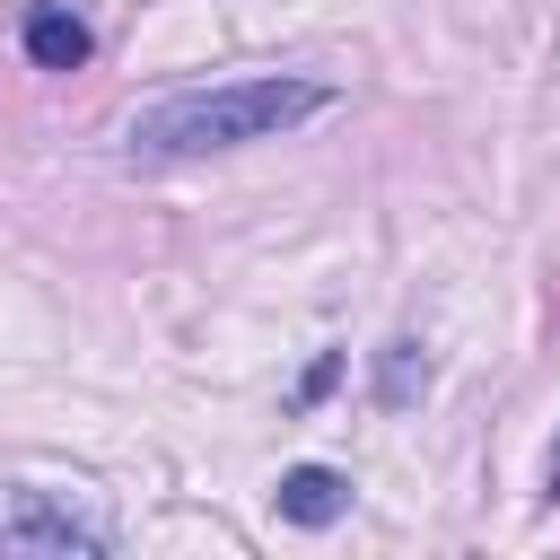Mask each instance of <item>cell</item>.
I'll use <instances>...</instances> for the list:
<instances>
[{
	"label": "cell",
	"mask_w": 560,
	"mask_h": 560,
	"mask_svg": "<svg viewBox=\"0 0 560 560\" xmlns=\"http://www.w3.org/2000/svg\"><path fill=\"white\" fill-rule=\"evenodd\" d=\"M114 534L79 516L61 490H0V560H96Z\"/></svg>",
	"instance_id": "obj_2"
},
{
	"label": "cell",
	"mask_w": 560,
	"mask_h": 560,
	"mask_svg": "<svg viewBox=\"0 0 560 560\" xmlns=\"http://www.w3.org/2000/svg\"><path fill=\"white\" fill-rule=\"evenodd\" d=\"M88 52H96V35H88L79 9H61V0H35L26 9V61L35 70H88Z\"/></svg>",
	"instance_id": "obj_3"
},
{
	"label": "cell",
	"mask_w": 560,
	"mask_h": 560,
	"mask_svg": "<svg viewBox=\"0 0 560 560\" xmlns=\"http://www.w3.org/2000/svg\"><path fill=\"white\" fill-rule=\"evenodd\" d=\"M271 499H280V516H289V525H332V516L350 508V481H341L332 464H298V472H280V490H271Z\"/></svg>",
	"instance_id": "obj_4"
},
{
	"label": "cell",
	"mask_w": 560,
	"mask_h": 560,
	"mask_svg": "<svg viewBox=\"0 0 560 560\" xmlns=\"http://www.w3.org/2000/svg\"><path fill=\"white\" fill-rule=\"evenodd\" d=\"M332 88L315 79H228V88H184L158 96L131 122V158H210V149H245V140H280L289 122L324 114Z\"/></svg>",
	"instance_id": "obj_1"
},
{
	"label": "cell",
	"mask_w": 560,
	"mask_h": 560,
	"mask_svg": "<svg viewBox=\"0 0 560 560\" xmlns=\"http://www.w3.org/2000/svg\"><path fill=\"white\" fill-rule=\"evenodd\" d=\"M551 490H560V446H551Z\"/></svg>",
	"instance_id": "obj_5"
}]
</instances>
